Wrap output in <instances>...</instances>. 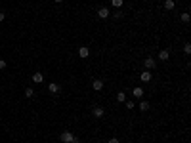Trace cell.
I'll list each match as a JSON object with an SVG mask.
<instances>
[{
	"mask_svg": "<svg viewBox=\"0 0 191 143\" xmlns=\"http://www.w3.org/2000/svg\"><path fill=\"white\" fill-rule=\"evenodd\" d=\"M162 2H164V0H162Z\"/></svg>",
	"mask_w": 191,
	"mask_h": 143,
	"instance_id": "cb8c5ba5",
	"label": "cell"
},
{
	"mask_svg": "<svg viewBox=\"0 0 191 143\" xmlns=\"http://www.w3.org/2000/svg\"><path fill=\"white\" fill-rule=\"evenodd\" d=\"M42 80H44V75H42V73H34V75H32V82L40 84Z\"/></svg>",
	"mask_w": 191,
	"mask_h": 143,
	"instance_id": "5b68a950",
	"label": "cell"
},
{
	"mask_svg": "<svg viewBox=\"0 0 191 143\" xmlns=\"http://www.w3.org/2000/svg\"><path fill=\"white\" fill-rule=\"evenodd\" d=\"M59 137H61V141H65V143H73V139H75V136H73L71 132H63Z\"/></svg>",
	"mask_w": 191,
	"mask_h": 143,
	"instance_id": "6da1fadb",
	"label": "cell"
},
{
	"mask_svg": "<svg viewBox=\"0 0 191 143\" xmlns=\"http://www.w3.org/2000/svg\"><path fill=\"white\" fill-rule=\"evenodd\" d=\"M109 143H119V139H117V137H113V139H109Z\"/></svg>",
	"mask_w": 191,
	"mask_h": 143,
	"instance_id": "7402d4cb",
	"label": "cell"
},
{
	"mask_svg": "<svg viewBox=\"0 0 191 143\" xmlns=\"http://www.w3.org/2000/svg\"><path fill=\"white\" fill-rule=\"evenodd\" d=\"M164 8L166 10H174V2L172 0H164Z\"/></svg>",
	"mask_w": 191,
	"mask_h": 143,
	"instance_id": "5bb4252c",
	"label": "cell"
},
{
	"mask_svg": "<svg viewBox=\"0 0 191 143\" xmlns=\"http://www.w3.org/2000/svg\"><path fill=\"white\" fill-rule=\"evenodd\" d=\"M117 99H119V101H126V95H124V92H119V93H117Z\"/></svg>",
	"mask_w": 191,
	"mask_h": 143,
	"instance_id": "2e32d148",
	"label": "cell"
},
{
	"mask_svg": "<svg viewBox=\"0 0 191 143\" xmlns=\"http://www.w3.org/2000/svg\"><path fill=\"white\" fill-rule=\"evenodd\" d=\"M126 109H134V101H126Z\"/></svg>",
	"mask_w": 191,
	"mask_h": 143,
	"instance_id": "ffe728a7",
	"label": "cell"
},
{
	"mask_svg": "<svg viewBox=\"0 0 191 143\" xmlns=\"http://www.w3.org/2000/svg\"><path fill=\"white\" fill-rule=\"evenodd\" d=\"M140 109L141 111H147L149 109V101H140Z\"/></svg>",
	"mask_w": 191,
	"mask_h": 143,
	"instance_id": "4fadbf2b",
	"label": "cell"
},
{
	"mask_svg": "<svg viewBox=\"0 0 191 143\" xmlns=\"http://www.w3.org/2000/svg\"><path fill=\"white\" fill-rule=\"evenodd\" d=\"M151 73H149V71H145V73H141V75H140V78H141V80H143V82H149V80H151Z\"/></svg>",
	"mask_w": 191,
	"mask_h": 143,
	"instance_id": "ba28073f",
	"label": "cell"
},
{
	"mask_svg": "<svg viewBox=\"0 0 191 143\" xmlns=\"http://www.w3.org/2000/svg\"><path fill=\"white\" fill-rule=\"evenodd\" d=\"M184 52H185V54H189V52H191V44H185V46H184Z\"/></svg>",
	"mask_w": 191,
	"mask_h": 143,
	"instance_id": "ac0fdd59",
	"label": "cell"
},
{
	"mask_svg": "<svg viewBox=\"0 0 191 143\" xmlns=\"http://www.w3.org/2000/svg\"><path fill=\"white\" fill-rule=\"evenodd\" d=\"M25 95L27 97H32V95H34V90H32V88H25Z\"/></svg>",
	"mask_w": 191,
	"mask_h": 143,
	"instance_id": "9a60e30c",
	"label": "cell"
},
{
	"mask_svg": "<svg viewBox=\"0 0 191 143\" xmlns=\"http://www.w3.org/2000/svg\"><path fill=\"white\" fill-rule=\"evenodd\" d=\"M182 21H184V23H189V13H182Z\"/></svg>",
	"mask_w": 191,
	"mask_h": 143,
	"instance_id": "e0dca14e",
	"label": "cell"
},
{
	"mask_svg": "<svg viewBox=\"0 0 191 143\" xmlns=\"http://www.w3.org/2000/svg\"><path fill=\"white\" fill-rule=\"evenodd\" d=\"M4 69H6V61H4V59H0V71H4Z\"/></svg>",
	"mask_w": 191,
	"mask_h": 143,
	"instance_id": "d6986e66",
	"label": "cell"
},
{
	"mask_svg": "<svg viewBox=\"0 0 191 143\" xmlns=\"http://www.w3.org/2000/svg\"><path fill=\"white\" fill-rule=\"evenodd\" d=\"M111 4H113V6L117 8V10H119V8H121L122 4H124V0H111Z\"/></svg>",
	"mask_w": 191,
	"mask_h": 143,
	"instance_id": "7c38bea8",
	"label": "cell"
},
{
	"mask_svg": "<svg viewBox=\"0 0 191 143\" xmlns=\"http://www.w3.org/2000/svg\"><path fill=\"white\" fill-rule=\"evenodd\" d=\"M78 56H80V57H88L90 56V50L86 48V46H82V48L78 50Z\"/></svg>",
	"mask_w": 191,
	"mask_h": 143,
	"instance_id": "9c48e42d",
	"label": "cell"
},
{
	"mask_svg": "<svg viewBox=\"0 0 191 143\" xmlns=\"http://www.w3.org/2000/svg\"><path fill=\"white\" fill-rule=\"evenodd\" d=\"M48 90H50V93H59V90H61V88L57 86V84H54V82H52L50 86H48Z\"/></svg>",
	"mask_w": 191,
	"mask_h": 143,
	"instance_id": "30bf717a",
	"label": "cell"
},
{
	"mask_svg": "<svg viewBox=\"0 0 191 143\" xmlns=\"http://www.w3.org/2000/svg\"><path fill=\"white\" fill-rule=\"evenodd\" d=\"M143 63H145L147 71H151V69H155V67H157V63H155V59H153V57H147V59H145Z\"/></svg>",
	"mask_w": 191,
	"mask_h": 143,
	"instance_id": "7a4b0ae2",
	"label": "cell"
},
{
	"mask_svg": "<svg viewBox=\"0 0 191 143\" xmlns=\"http://www.w3.org/2000/svg\"><path fill=\"white\" fill-rule=\"evenodd\" d=\"M54 2H63V0H54Z\"/></svg>",
	"mask_w": 191,
	"mask_h": 143,
	"instance_id": "603a6c76",
	"label": "cell"
},
{
	"mask_svg": "<svg viewBox=\"0 0 191 143\" xmlns=\"http://www.w3.org/2000/svg\"><path fill=\"white\" fill-rule=\"evenodd\" d=\"M103 113H105V111H103V107H96V109H94V117L96 118H101Z\"/></svg>",
	"mask_w": 191,
	"mask_h": 143,
	"instance_id": "52a82bcc",
	"label": "cell"
},
{
	"mask_svg": "<svg viewBox=\"0 0 191 143\" xmlns=\"http://www.w3.org/2000/svg\"><path fill=\"white\" fill-rule=\"evenodd\" d=\"M97 15H99L101 19L109 17V10H107V8H99V10H97Z\"/></svg>",
	"mask_w": 191,
	"mask_h": 143,
	"instance_id": "8992f818",
	"label": "cell"
},
{
	"mask_svg": "<svg viewBox=\"0 0 191 143\" xmlns=\"http://www.w3.org/2000/svg\"><path fill=\"white\" fill-rule=\"evenodd\" d=\"M159 59H162V61H168V59H170V54H168V50H160V52H159Z\"/></svg>",
	"mask_w": 191,
	"mask_h": 143,
	"instance_id": "277c9868",
	"label": "cell"
},
{
	"mask_svg": "<svg viewBox=\"0 0 191 143\" xmlns=\"http://www.w3.org/2000/svg\"><path fill=\"white\" fill-rule=\"evenodd\" d=\"M132 92H134V97H141V95H143V90H141V88H132Z\"/></svg>",
	"mask_w": 191,
	"mask_h": 143,
	"instance_id": "8fae6325",
	"label": "cell"
},
{
	"mask_svg": "<svg viewBox=\"0 0 191 143\" xmlns=\"http://www.w3.org/2000/svg\"><path fill=\"white\" fill-rule=\"evenodd\" d=\"M92 88H94L96 92L103 90V80H99V78H97V80H94V82H92Z\"/></svg>",
	"mask_w": 191,
	"mask_h": 143,
	"instance_id": "3957f363",
	"label": "cell"
},
{
	"mask_svg": "<svg viewBox=\"0 0 191 143\" xmlns=\"http://www.w3.org/2000/svg\"><path fill=\"white\" fill-rule=\"evenodd\" d=\"M4 17H6V13H4V12H0V21H4Z\"/></svg>",
	"mask_w": 191,
	"mask_h": 143,
	"instance_id": "44dd1931",
	"label": "cell"
}]
</instances>
